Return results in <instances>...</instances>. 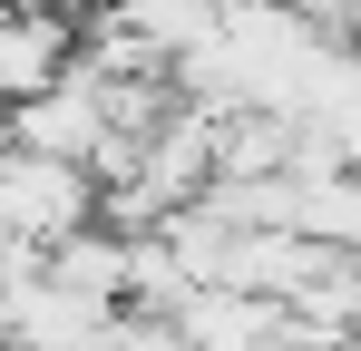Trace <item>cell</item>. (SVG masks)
<instances>
[{
    "label": "cell",
    "instance_id": "6da1fadb",
    "mask_svg": "<svg viewBox=\"0 0 361 351\" xmlns=\"http://www.w3.org/2000/svg\"><path fill=\"white\" fill-rule=\"evenodd\" d=\"M98 215H108V185H98L88 166L30 156V147H10V156H0V234H10V244L59 254V244H78Z\"/></svg>",
    "mask_w": 361,
    "mask_h": 351
},
{
    "label": "cell",
    "instance_id": "277c9868",
    "mask_svg": "<svg viewBox=\"0 0 361 351\" xmlns=\"http://www.w3.org/2000/svg\"><path fill=\"white\" fill-rule=\"evenodd\" d=\"M118 322H127V312L68 292L59 273L30 283V292H10V351H118Z\"/></svg>",
    "mask_w": 361,
    "mask_h": 351
},
{
    "label": "cell",
    "instance_id": "3957f363",
    "mask_svg": "<svg viewBox=\"0 0 361 351\" xmlns=\"http://www.w3.org/2000/svg\"><path fill=\"white\" fill-rule=\"evenodd\" d=\"M88 68V20L59 10V0H30V10H10V30H0V88L30 108V98H49Z\"/></svg>",
    "mask_w": 361,
    "mask_h": 351
},
{
    "label": "cell",
    "instance_id": "5b68a950",
    "mask_svg": "<svg viewBox=\"0 0 361 351\" xmlns=\"http://www.w3.org/2000/svg\"><path fill=\"white\" fill-rule=\"evenodd\" d=\"M118 351H195V342H185L176 322H147V312H127V322H118Z\"/></svg>",
    "mask_w": 361,
    "mask_h": 351
},
{
    "label": "cell",
    "instance_id": "7a4b0ae2",
    "mask_svg": "<svg viewBox=\"0 0 361 351\" xmlns=\"http://www.w3.org/2000/svg\"><path fill=\"white\" fill-rule=\"evenodd\" d=\"M10 147H30V156H59V166H88V176H98V156L118 147V117H108V78H98V68H78L68 88L30 98V108L10 117Z\"/></svg>",
    "mask_w": 361,
    "mask_h": 351
}]
</instances>
